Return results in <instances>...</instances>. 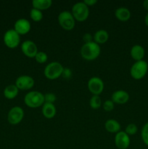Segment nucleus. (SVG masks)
Returning <instances> with one entry per match:
<instances>
[{"label":"nucleus","mask_w":148,"mask_h":149,"mask_svg":"<svg viewBox=\"0 0 148 149\" xmlns=\"http://www.w3.org/2000/svg\"><path fill=\"white\" fill-rule=\"evenodd\" d=\"M101 49L98 44L94 42L85 43L81 49V55L86 61H94L100 55Z\"/></svg>","instance_id":"obj_1"},{"label":"nucleus","mask_w":148,"mask_h":149,"mask_svg":"<svg viewBox=\"0 0 148 149\" xmlns=\"http://www.w3.org/2000/svg\"><path fill=\"white\" fill-rule=\"evenodd\" d=\"M24 102L28 107L36 109L44 104V95L38 91L29 92L25 96Z\"/></svg>","instance_id":"obj_2"},{"label":"nucleus","mask_w":148,"mask_h":149,"mask_svg":"<svg viewBox=\"0 0 148 149\" xmlns=\"http://www.w3.org/2000/svg\"><path fill=\"white\" fill-rule=\"evenodd\" d=\"M63 70V66L59 62H52L45 67L44 74L48 79L54 80L62 76Z\"/></svg>","instance_id":"obj_3"},{"label":"nucleus","mask_w":148,"mask_h":149,"mask_svg":"<svg viewBox=\"0 0 148 149\" xmlns=\"http://www.w3.org/2000/svg\"><path fill=\"white\" fill-rule=\"evenodd\" d=\"M71 13L75 20L83 22L88 18L89 15V9L88 6L84 4V1H81L73 6Z\"/></svg>","instance_id":"obj_4"},{"label":"nucleus","mask_w":148,"mask_h":149,"mask_svg":"<svg viewBox=\"0 0 148 149\" xmlns=\"http://www.w3.org/2000/svg\"><path fill=\"white\" fill-rule=\"evenodd\" d=\"M58 22L61 27L66 31H71L74 29L75 20L72 13L68 11H62L58 15Z\"/></svg>","instance_id":"obj_5"},{"label":"nucleus","mask_w":148,"mask_h":149,"mask_svg":"<svg viewBox=\"0 0 148 149\" xmlns=\"http://www.w3.org/2000/svg\"><path fill=\"white\" fill-rule=\"evenodd\" d=\"M148 71V64L145 61H136L131 66L130 70L131 76L134 79H141L146 75Z\"/></svg>","instance_id":"obj_6"},{"label":"nucleus","mask_w":148,"mask_h":149,"mask_svg":"<svg viewBox=\"0 0 148 149\" xmlns=\"http://www.w3.org/2000/svg\"><path fill=\"white\" fill-rule=\"evenodd\" d=\"M4 42L8 48L15 49L20 45V35L14 29H9L4 35Z\"/></svg>","instance_id":"obj_7"},{"label":"nucleus","mask_w":148,"mask_h":149,"mask_svg":"<svg viewBox=\"0 0 148 149\" xmlns=\"http://www.w3.org/2000/svg\"><path fill=\"white\" fill-rule=\"evenodd\" d=\"M24 117V111L20 106H15L12 108L7 114V120L11 125H16L21 122Z\"/></svg>","instance_id":"obj_8"},{"label":"nucleus","mask_w":148,"mask_h":149,"mask_svg":"<svg viewBox=\"0 0 148 149\" xmlns=\"http://www.w3.org/2000/svg\"><path fill=\"white\" fill-rule=\"evenodd\" d=\"M88 88L94 95H100L104 90V82L99 77H92L88 81Z\"/></svg>","instance_id":"obj_9"},{"label":"nucleus","mask_w":148,"mask_h":149,"mask_svg":"<svg viewBox=\"0 0 148 149\" xmlns=\"http://www.w3.org/2000/svg\"><path fill=\"white\" fill-rule=\"evenodd\" d=\"M34 79L30 76L23 75L19 77L16 79L15 85L18 90H28L31 89L34 86Z\"/></svg>","instance_id":"obj_10"},{"label":"nucleus","mask_w":148,"mask_h":149,"mask_svg":"<svg viewBox=\"0 0 148 149\" xmlns=\"http://www.w3.org/2000/svg\"><path fill=\"white\" fill-rule=\"evenodd\" d=\"M21 50L26 56L30 58H35L38 53V48L36 44L31 40H26L21 45Z\"/></svg>","instance_id":"obj_11"},{"label":"nucleus","mask_w":148,"mask_h":149,"mask_svg":"<svg viewBox=\"0 0 148 149\" xmlns=\"http://www.w3.org/2000/svg\"><path fill=\"white\" fill-rule=\"evenodd\" d=\"M115 143L119 149H126L130 145V138L125 132L119 131L115 137Z\"/></svg>","instance_id":"obj_12"},{"label":"nucleus","mask_w":148,"mask_h":149,"mask_svg":"<svg viewBox=\"0 0 148 149\" xmlns=\"http://www.w3.org/2000/svg\"><path fill=\"white\" fill-rule=\"evenodd\" d=\"M30 28L31 26L30 22L25 18L18 19L14 25V30L19 35H25L28 33L30 31Z\"/></svg>","instance_id":"obj_13"},{"label":"nucleus","mask_w":148,"mask_h":149,"mask_svg":"<svg viewBox=\"0 0 148 149\" xmlns=\"http://www.w3.org/2000/svg\"><path fill=\"white\" fill-rule=\"evenodd\" d=\"M129 100V95L124 90H118L112 95V100L117 104H125Z\"/></svg>","instance_id":"obj_14"},{"label":"nucleus","mask_w":148,"mask_h":149,"mask_svg":"<svg viewBox=\"0 0 148 149\" xmlns=\"http://www.w3.org/2000/svg\"><path fill=\"white\" fill-rule=\"evenodd\" d=\"M56 107L52 103H44L42 106V113L46 119H52L56 115Z\"/></svg>","instance_id":"obj_15"},{"label":"nucleus","mask_w":148,"mask_h":149,"mask_svg":"<svg viewBox=\"0 0 148 149\" xmlns=\"http://www.w3.org/2000/svg\"><path fill=\"white\" fill-rule=\"evenodd\" d=\"M130 53L131 58L135 61H142L143 58L145 57V49L141 45H136L132 47Z\"/></svg>","instance_id":"obj_16"},{"label":"nucleus","mask_w":148,"mask_h":149,"mask_svg":"<svg viewBox=\"0 0 148 149\" xmlns=\"http://www.w3.org/2000/svg\"><path fill=\"white\" fill-rule=\"evenodd\" d=\"M115 15L118 20L123 22L127 21L131 17V12L129 11V9L126 8V7L118 8L115 12Z\"/></svg>","instance_id":"obj_17"},{"label":"nucleus","mask_w":148,"mask_h":149,"mask_svg":"<svg viewBox=\"0 0 148 149\" xmlns=\"http://www.w3.org/2000/svg\"><path fill=\"white\" fill-rule=\"evenodd\" d=\"M109 39V34L107 33V31L103 30H99L94 33V42L97 44H104L107 42Z\"/></svg>","instance_id":"obj_18"},{"label":"nucleus","mask_w":148,"mask_h":149,"mask_svg":"<svg viewBox=\"0 0 148 149\" xmlns=\"http://www.w3.org/2000/svg\"><path fill=\"white\" fill-rule=\"evenodd\" d=\"M19 90L15 84H10L7 86L4 90V95L9 100L14 99L18 95Z\"/></svg>","instance_id":"obj_19"},{"label":"nucleus","mask_w":148,"mask_h":149,"mask_svg":"<svg viewBox=\"0 0 148 149\" xmlns=\"http://www.w3.org/2000/svg\"><path fill=\"white\" fill-rule=\"evenodd\" d=\"M52 4V0H33L32 1L33 8L37 9L41 11L49 9V7H51Z\"/></svg>","instance_id":"obj_20"},{"label":"nucleus","mask_w":148,"mask_h":149,"mask_svg":"<svg viewBox=\"0 0 148 149\" xmlns=\"http://www.w3.org/2000/svg\"><path fill=\"white\" fill-rule=\"evenodd\" d=\"M105 129L107 132L111 133H118L120 129V125L115 119H109L105 122Z\"/></svg>","instance_id":"obj_21"},{"label":"nucleus","mask_w":148,"mask_h":149,"mask_svg":"<svg viewBox=\"0 0 148 149\" xmlns=\"http://www.w3.org/2000/svg\"><path fill=\"white\" fill-rule=\"evenodd\" d=\"M30 17L33 21L39 22L43 18V13H42V12L41 10L33 8L31 9V10L30 12Z\"/></svg>","instance_id":"obj_22"},{"label":"nucleus","mask_w":148,"mask_h":149,"mask_svg":"<svg viewBox=\"0 0 148 149\" xmlns=\"http://www.w3.org/2000/svg\"><path fill=\"white\" fill-rule=\"evenodd\" d=\"M89 105L93 109H100L102 105L101 98L99 95H93L89 101Z\"/></svg>","instance_id":"obj_23"},{"label":"nucleus","mask_w":148,"mask_h":149,"mask_svg":"<svg viewBox=\"0 0 148 149\" xmlns=\"http://www.w3.org/2000/svg\"><path fill=\"white\" fill-rule=\"evenodd\" d=\"M35 59H36V61L38 63L43 64L47 61L48 56L45 52L41 51V52H38V53L35 56Z\"/></svg>","instance_id":"obj_24"},{"label":"nucleus","mask_w":148,"mask_h":149,"mask_svg":"<svg viewBox=\"0 0 148 149\" xmlns=\"http://www.w3.org/2000/svg\"><path fill=\"white\" fill-rule=\"evenodd\" d=\"M137 127L135 124H129L126 128L125 132L128 135H133L137 132Z\"/></svg>","instance_id":"obj_25"},{"label":"nucleus","mask_w":148,"mask_h":149,"mask_svg":"<svg viewBox=\"0 0 148 149\" xmlns=\"http://www.w3.org/2000/svg\"><path fill=\"white\" fill-rule=\"evenodd\" d=\"M142 138L143 142L148 146V122L145 125L142 130Z\"/></svg>","instance_id":"obj_26"},{"label":"nucleus","mask_w":148,"mask_h":149,"mask_svg":"<svg viewBox=\"0 0 148 149\" xmlns=\"http://www.w3.org/2000/svg\"><path fill=\"white\" fill-rule=\"evenodd\" d=\"M56 99H57V97L54 93H46V95H44L45 103H52V104H54V103L56 101Z\"/></svg>","instance_id":"obj_27"},{"label":"nucleus","mask_w":148,"mask_h":149,"mask_svg":"<svg viewBox=\"0 0 148 149\" xmlns=\"http://www.w3.org/2000/svg\"><path fill=\"white\" fill-rule=\"evenodd\" d=\"M103 108H104V111H111L114 109V103L112 100H106L104 104H103Z\"/></svg>","instance_id":"obj_28"},{"label":"nucleus","mask_w":148,"mask_h":149,"mask_svg":"<svg viewBox=\"0 0 148 149\" xmlns=\"http://www.w3.org/2000/svg\"><path fill=\"white\" fill-rule=\"evenodd\" d=\"M62 76L65 79H70L71 77V76H72V71H71V70L70 68H64Z\"/></svg>","instance_id":"obj_29"},{"label":"nucleus","mask_w":148,"mask_h":149,"mask_svg":"<svg viewBox=\"0 0 148 149\" xmlns=\"http://www.w3.org/2000/svg\"><path fill=\"white\" fill-rule=\"evenodd\" d=\"M83 40L85 42V43H89V42H92V36L90 33H85L83 36Z\"/></svg>","instance_id":"obj_30"},{"label":"nucleus","mask_w":148,"mask_h":149,"mask_svg":"<svg viewBox=\"0 0 148 149\" xmlns=\"http://www.w3.org/2000/svg\"><path fill=\"white\" fill-rule=\"evenodd\" d=\"M84 3L86 5L89 7V6H94V4H97V0H84Z\"/></svg>","instance_id":"obj_31"},{"label":"nucleus","mask_w":148,"mask_h":149,"mask_svg":"<svg viewBox=\"0 0 148 149\" xmlns=\"http://www.w3.org/2000/svg\"><path fill=\"white\" fill-rule=\"evenodd\" d=\"M143 6L147 10H148V0H145V1H144Z\"/></svg>","instance_id":"obj_32"},{"label":"nucleus","mask_w":148,"mask_h":149,"mask_svg":"<svg viewBox=\"0 0 148 149\" xmlns=\"http://www.w3.org/2000/svg\"><path fill=\"white\" fill-rule=\"evenodd\" d=\"M145 24L148 26V13H147V14L146 15V16H145Z\"/></svg>","instance_id":"obj_33"}]
</instances>
